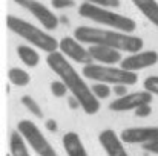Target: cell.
<instances>
[{
  "label": "cell",
  "mask_w": 158,
  "mask_h": 156,
  "mask_svg": "<svg viewBox=\"0 0 158 156\" xmlns=\"http://www.w3.org/2000/svg\"><path fill=\"white\" fill-rule=\"evenodd\" d=\"M46 129L49 130V132H57L58 130V126H57V121L55 119H48L46 121Z\"/></svg>",
  "instance_id": "83f0119b"
},
{
  "label": "cell",
  "mask_w": 158,
  "mask_h": 156,
  "mask_svg": "<svg viewBox=\"0 0 158 156\" xmlns=\"http://www.w3.org/2000/svg\"><path fill=\"white\" fill-rule=\"evenodd\" d=\"M78 14L85 18H89L95 23L105 25L112 28V31H120L124 34H132L137 29V23L121 14H117L114 11H109L107 8H102V6H95L91 3H83L78 8Z\"/></svg>",
  "instance_id": "277c9868"
},
{
  "label": "cell",
  "mask_w": 158,
  "mask_h": 156,
  "mask_svg": "<svg viewBox=\"0 0 158 156\" xmlns=\"http://www.w3.org/2000/svg\"><path fill=\"white\" fill-rule=\"evenodd\" d=\"M144 90L152 95H158V77H148L144 80Z\"/></svg>",
  "instance_id": "603a6c76"
},
{
  "label": "cell",
  "mask_w": 158,
  "mask_h": 156,
  "mask_svg": "<svg viewBox=\"0 0 158 156\" xmlns=\"http://www.w3.org/2000/svg\"><path fill=\"white\" fill-rule=\"evenodd\" d=\"M17 132L25 138L26 144L32 147V150L39 156H58L51 142L42 133L39 126L29 119H22L17 124Z\"/></svg>",
  "instance_id": "8992f818"
},
{
  "label": "cell",
  "mask_w": 158,
  "mask_h": 156,
  "mask_svg": "<svg viewBox=\"0 0 158 156\" xmlns=\"http://www.w3.org/2000/svg\"><path fill=\"white\" fill-rule=\"evenodd\" d=\"M151 103H152V94L143 90V92H132L114 100L109 104V109L112 112H127V110H137L138 107Z\"/></svg>",
  "instance_id": "9c48e42d"
},
{
  "label": "cell",
  "mask_w": 158,
  "mask_h": 156,
  "mask_svg": "<svg viewBox=\"0 0 158 156\" xmlns=\"http://www.w3.org/2000/svg\"><path fill=\"white\" fill-rule=\"evenodd\" d=\"M8 156H11V155H8Z\"/></svg>",
  "instance_id": "f546056e"
},
{
  "label": "cell",
  "mask_w": 158,
  "mask_h": 156,
  "mask_svg": "<svg viewBox=\"0 0 158 156\" xmlns=\"http://www.w3.org/2000/svg\"><path fill=\"white\" fill-rule=\"evenodd\" d=\"M158 63V52L157 51H141L137 54H131L126 58H123V61L120 63V67L129 72H135L151 67Z\"/></svg>",
  "instance_id": "30bf717a"
},
{
  "label": "cell",
  "mask_w": 158,
  "mask_h": 156,
  "mask_svg": "<svg viewBox=\"0 0 158 156\" xmlns=\"http://www.w3.org/2000/svg\"><path fill=\"white\" fill-rule=\"evenodd\" d=\"M61 142H63L64 152H66L68 156H89L85 144H83V141H81V138L75 132L64 133Z\"/></svg>",
  "instance_id": "5bb4252c"
},
{
  "label": "cell",
  "mask_w": 158,
  "mask_h": 156,
  "mask_svg": "<svg viewBox=\"0 0 158 156\" xmlns=\"http://www.w3.org/2000/svg\"><path fill=\"white\" fill-rule=\"evenodd\" d=\"M88 51L91 54L92 60L97 61L98 64L103 66H115L117 63H121V52L107 46H98V45H92L88 48Z\"/></svg>",
  "instance_id": "4fadbf2b"
},
{
  "label": "cell",
  "mask_w": 158,
  "mask_h": 156,
  "mask_svg": "<svg viewBox=\"0 0 158 156\" xmlns=\"http://www.w3.org/2000/svg\"><path fill=\"white\" fill-rule=\"evenodd\" d=\"M121 141L126 144H149L158 141V127H129L120 135Z\"/></svg>",
  "instance_id": "8fae6325"
},
{
  "label": "cell",
  "mask_w": 158,
  "mask_h": 156,
  "mask_svg": "<svg viewBox=\"0 0 158 156\" xmlns=\"http://www.w3.org/2000/svg\"><path fill=\"white\" fill-rule=\"evenodd\" d=\"M114 94H115L118 98L127 95V86H124V84H117V86H114Z\"/></svg>",
  "instance_id": "484cf974"
},
{
  "label": "cell",
  "mask_w": 158,
  "mask_h": 156,
  "mask_svg": "<svg viewBox=\"0 0 158 156\" xmlns=\"http://www.w3.org/2000/svg\"><path fill=\"white\" fill-rule=\"evenodd\" d=\"M17 55L22 60V63L28 67H35L40 63V55L37 54L35 49L26 46V45H20L17 46Z\"/></svg>",
  "instance_id": "e0dca14e"
},
{
  "label": "cell",
  "mask_w": 158,
  "mask_h": 156,
  "mask_svg": "<svg viewBox=\"0 0 158 156\" xmlns=\"http://www.w3.org/2000/svg\"><path fill=\"white\" fill-rule=\"evenodd\" d=\"M143 150H146V152H151V153H155V155H158V141L149 142V144H144V146H143Z\"/></svg>",
  "instance_id": "4316f807"
},
{
  "label": "cell",
  "mask_w": 158,
  "mask_h": 156,
  "mask_svg": "<svg viewBox=\"0 0 158 156\" xmlns=\"http://www.w3.org/2000/svg\"><path fill=\"white\" fill-rule=\"evenodd\" d=\"M137 9L158 28V2L157 0H132Z\"/></svg>",
  "instance_id": "9a60e30c"
},
{
  "label": "cell",
  "mask_w": 158,
  "mask_h": 156,
  "mask_svg": "<svg viewBox=\"0 0 158 156\" xmlns=\"http://www.w3.org/2000/svg\"><path fill=\"white\" fill-rule=\"evenodd\" d=\"M9 155L11 156H31L25 138L19 132H12L9 136Z\"/></svg>",
  "instance_id": "2e32d148"
},
{
  "label": "cell",
  "mask_w": 158,
  "mask_h": 156,
  "mask_svg": "<svg viewBox=\"0 0 158 156\" xmlns=\"http://www.w3.org/2000/svg\"><path fill=\"white\" fill-rule=\"evenodd\" d=\"M91 90H92V94H94V97L97 98V100H106L109 95H110V87L105 84V83H97V84H94L92 87H91Z\"/></svg>",
  "instance_id": "ffe728a7"
},
{
  "label": "cell",
  "mask_w": 158,
  "mask_h": 156,
  "mask_svg": "<svg viewBox=\"0 0 158 156\" xmlns=\"http://www.w3.org/2000/svg\"><path fill=\"white\" fill-rule=\"evenodd\" d=\"M60 52L68 57L69 60L75 61V63H80V64H92V57L89 51L83 46V43H80L75 37H63L60 40V46H58Z\"/></svg>",
  "instance_id": "ba28073f"
},
{
  "label": "cell",
  "mask_w": 158,
  "mask_h": 156,
  "mask_svg": "<svg viewBox=\"0 0 158 156\" xmlns=\"http://www.w3.org/2000/svg\"><path fill=\"white\" fill-rule=\"evenodd\" d=\"M83 77L97 83L114 84V86L117 84L132 86L138 81V75L135 72H129L115 66H103V64H94V63L83 67Z\"/></svg>",
  "instance_id": "5b68a950"
},
{
  "label": "cell",
  "mask_w": 158,
  "mask_h": 156,
  "mask_svg": "<svg viewBox=\"0 0 158 156\" xmlns=\"http://www.w3.org/2000/svg\"><path fill=\"white\" fill-rule=\"evenodd\" d=\"M151 113H152L151 104H144V106H141V107H138V109L135 110V115L140 116V118H146V116H149Z\"/></svg>",
  "instance_id": "d4e9b609"
},
{
  "label": "cell",
  "mask_w": 158,
  "mask_h": 156,
  "mask_svg": "<svg viewBox=\"0 0 158 156\" xmlns=\"http://www.w3.org/2000/svg\"><path fill=\"white\" fill-rule=\"evenodd\" d=\"M51 5L55 9H64V8H74L75 0H51Z\"/></svg>",
  "instance_id": "cb8c5ba5"
},
{
  "label": "cell",
  "mask_w": 158,
  "mask_h": 156,
  "mask_svg": "<svg viewBox=\"0 0 158 156\" xmlns=\"http://www.w3.org/2000/svg\"><path fill=\"white\" fill-rule=\"evenodd\" d=\"M51 92H52L54 97L61 98V97H64V95H66L68 87L64 86V83H63L61 80H57V81H52V83H51Z\"/></svg>",
  "instance_id": "44dd1931"
},
{
  "label": "cell",
  "mask_w": 158,
  "mask_h": 156,
  "mask_svg": "<svg viewBox=\"0 0 158 156\" xmlns=\"http://www.w3.org/2000/svg\"><path fill=\"white\" fill-rule=\"evenodd\" d=\"M14 2L17 5H20L22 8H25L26 11H29L40 22V25L45 29H48V31L57 29V26H58V17L54 14L48 6H45L43 3H40L37 0H14Z\"/></svg>",
  "instance_id": "52a82bcc"
},
{
  "label": "cell",
  "mask_w": 158,
  "mask_h": 156,
  "mask_svg": "<svg viewBox=\"0 0 158 156\" xmlns=\"http://www.w3.org/2000/svg\"><path fill=\"white\" fill-rule=\"evenodd\" d=\"M74 37L80 43H86L89 46L98 45V46H107L120 52H129L137 54L141 52L144 42L143 38L131 34H124L120 31H109V29H100V28H89V26H78L74 31Z\"/></svg>",
  "instance_id": "7a4b0ae2"
},
{
  "label": "cell",
  "mask_w": 158,
  "mask_h": 156,
  "mask_svg": "<svg viewBox=\"0 0 158 156\" xmlns=\"http://www.w3.org/2000/svg\"><path fill=\"white\" fill-rule=\"evenodd\" d=\"M98 141L107 156H129L121 138L110 129H106L98 135Z\"/></svg>",
  "instance_id": "7c38bea8"
},
{
  "label": "cell",
  "mask_w": 158,
  "mask_h": 156,
  "mask_svg": "<svg viewBox=\"0 0 158 156\" xmlns=\"http://www.w3.org/2000/svg\"><path fill=\"white\" fill-rule=\"evenodd\" d=\"M6 26L15 35L22 37L28 43L34 45L35 48H40L42 51L48 52V54L58 51L60 42H57L52 35H49L48 32L42 31L40 28L31 25L29 22H26L23 18H19V17H14V15H8L6 17Z\"/></svg>",
  "instance_id": "3957f363"
},
{
  "label": "cell",
  "mask_w": 158,
  "mask_h": 156,
  "mask_svg": "<svg viewBox=\"0 0 158 156\" xmlns=\"http://www.w3.org/2000/svg\"><path fill=\"white\" fill-rule=\"evenodd\" d=\"M22 104L28 109V112H31L34 116H37V118H43V110H42V107H40V104L37 103L32 97H29V95H25V97H22Z\"/></svg>",
  "instance_id": "d6986e66"
},
{
  "label": "cell",
  "mask_w": 158,
  "mask_h": 156,
  "mask_svg": "<svg viewBox=\"0 0 158 156\" xmlns=\"http://www.w3.org/2000/svg\"><path fill=\"white\" fill-rule=\"evenodd\" d=\"M8 78L14 86H19V87H23V86L29 84V81H31L29 74L20 67H11L8 70Z\"/></svg>",
  "instance_id": "ac0fdd59"
},
{
  "label": "cell",
  "mask_w": 158,
  "mask_h": 156,
  "mask_svg": "<svg viewBox=\"0 0 158 156\" xmlns=\"http://www.w3.org/2000/svg\"><path fill=\"white\" fill-rule=\"evenodd\" d=\"M46 64L54 74L64 83L68 90L72 94V97L80 103V107L88 115H95L100 110V100H97L91 90V87L85 83V80L77 74L74 66L66 60V57L60 51L48 54Z\"/></svg>",
  "instance_id": "6da1fadb"
},
{
  "label": "cell",
  "mask_w": 158,
  "mask_h": 156,
  "mask_svg": "<svg viewBox=\"0 0 158 156\" xmlns=\"http://www.w3.org/2000/svg\"><path fill=\"white\" fill-rule=\"evenodd\" d=\"M83 2L95 5V6H102V8H118L120 6V0H83Z\"/></svg>",
  "instance_id": "7402d4cb"
},
{
  "label": "cell",
  "mask_w": 158,
  "mask_h": 156,
  "mask_svg": "<svg viewBox=\"0 0 158 156\" xmlns=\"http://www.w3.org/2000/svg\"><path fill=\"white\" fill-rule=\"evenodd\" d=\"M69 106H71L72 109H77V106H80V103H78L74 97H69Z\"/></svg>",
  "instance_id": "f1b7e54d"
}]
</instances>
